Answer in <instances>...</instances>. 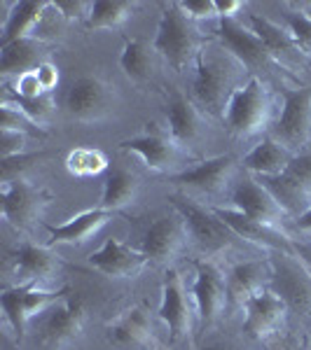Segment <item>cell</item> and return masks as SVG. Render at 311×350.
Wrapping results in <instances>:
<instances>
[{
	"label": "cell",
	"mask_w": 311,
	"mask_h": 350,
	"mask_svg": "<svg viewBox=\"0 0 311 350\" xmlns=\"http://www.w3.org/2000/svg\"><path fill=\"white\" fill-rule=\"evenodd\" d=\"M36 75H38V82H40L42 92L45 94H54V89L59 87V68H56L54 64H49V61H45V64H40L36 68Z\"/></svg>",
	"instance_id": "cell-43"
},
{
	"label": "cell",
	"mask_w": 311,
	"mask_h": 350,
	"mask_svg": "<svg viewBox=\"0 0 311 350\" xmlns=\"http://www.w3.org/2000/svg\"><path fill=\"white\" fill-rule=\"evenodd\" d=\"M87 264L110 280H134L143 273L145 267L150 264V259L140 250H136V247L127 245L124 241L110 236L99 250H94L87 257Z\"/></svg>",
	"instance_id": "cell-19"
},
{
	"label": "cell",
	"mask_w": 311,
	"mask_h": 350,
	"mask_svg": "<svg viewBox=\"0 0 311 350\" xmlns=\"http://www.w3.org/2000/svg\"><path fill=\"white\" fill-rule=\"evenodd\" d=\"M45 42L38 38H24L0 47V75L3 80L19 77L24 72L36 70L38 66L45 64Z\"/></svg>",
	"instance_id": "cell-28"
},
{
	"label": "cell",
	"mask_w": 311,
	"mask_h": 350,
	"mask_svg": "<svg viewBox=\"0 0 311 350\" xmlns=\"http://www.w3.org/2000/svg\"><path fill=\"white\" fill-rule=\"evenodd\" d=\"M33 129H38L36 124H33L24 112H19L14 108L10 100H3V105H0V131H33Z\"/></svg>",
	"instance_id": "cell-37"
},
{
	"label": "cell",
	"mask_w": 311,
	"mask_h": 350,
	"mask_svg": "<svg viewBox=\"0 0 311 350\" xmlns=\"http://www.w3.org/2000/svg\"><path fill=\"white\" fill-rule=\"evenodd\" d=\"M239 70H246L229 52L201 47L195 61L192 80V100L208 117H223L229 96L239 87Z\"/></svg>",
	"instance_id": "cell-1"
},
{
	"label": "cell",
	"mask_w": 311,
	"mask_h": 350,
	"mask_svg": "<svg viewBox=\"0 0 311 350\" xmlns=\"http://www.w3.org/2000/svg\"><path fill=\"white\" fill-rule=\"evenodd\" d=\"M284 105L269 126V135L290 154H299L311 140V87H284Z\"/></svg>",
	"instance_id": "cell-10"
},
{
	"label": "cell",
	"mask_w": 311,
	"mask_h": 350,
	"mask_svg": "<svg viewBox=\"0 0 311 350\" xmlns=\"http://www.w3.org/2000/svg\"><path fill=\"white\" fill-rule=\"evenodd\" d=\"M246 5L241 0H216V10H218V21L220 19H239L241 10Z\"/></svg>",
	"instance_id": "cell-44"
},
{
	"label": "cell",
	"mask_w": 311,
	"mask_h": 350,
	"mask_svg": "<svg viewBox=\"0 0 311 350\" xmlns=\"http://www.w3.org/2000/svg\"><path fill=\"white\" fill-rule=\"evenodd\" d=\"M152 49L176 72L185 70L190 64L195 66L197 54L201 52L199 36H197L195 21L183 14L178 3H164Z\"/></svg>",
	"instance_id": "cell-3"
},
{
	"label": "cell",
	"mask_w": 311,
	"mask_h": 350,
	"mask_svg": "<svg viewBox=\"0 0 311 350\" xmlns=\"http://www.w3.org/2000/svg\"><path fill=\"white\" fill-rule=\"evenodd\" d=\"M49 201H52V194L26 178H16L0 185L3 222L14 231H21V234L31 231L38 224V219H42V213L49 206Z\"/></svg>",
	"instance_id": "cell-11"
},
{
	"label": "cell",
	"mask_w": 311,
	"mask_h": 350,
	"mask_svg": "<svg viewBox=\"0 0 311 350\" xmlns=\"http://www.w3.org/2000/svg\"><path fill=\"white\" fill-rule=\"evenodd\" d=\"M309 350H311V346H309Z\"/></svg>",
	"instance_id": "cell-49"
},
{
	"label": "cell",
	"mask_w": 311,
	"mask_h": 350,
	"mask_svg": "<svg viewBox=\"0 0 311 350\" xmlns=\"http://www.w3.org/2000/svg\"><path fill=\"white\" fill-rule=\"evenodd\" d=\"M284 173L293 175L304 187L311 189V152H299V154L293 157V161L288 163V168Z\"/></svg>",
	"instance_id": "cell-42"
},
{
	"label": "cell",
	"mask_w": 311,
	"mask_h": 350,
	"mask_svg": "<svg viewBox=\"0 0 311 350\" xmlns=\"http://www.w3.org/2000/svg\"><path fill=\"white\" fill-rule=\"evenodd\" d=\"M52 0H14L0 3L3 10V28H0V47L24 38H38L42 19L47 16Z\"/></svg>",
	"instance_id": "cell-23"
},
{
	"label": "cell",
	"mask_w": 311,
	"mask_h": 350,
	"mask_svg": "<svg viewBox=\"0 0 311 350\" xmlns=\"http://www.w3.org/2000/svg\"><path fill=\"white\" fill-rule=\"evenodd\" d=\"M105 338L117 350H152L155 346V323L148 308L134 306L124 308L112 323L105 327Z\"/></svg>",
	"instance_id": "cell-21"
},
{
	"label": "cell",
	"mask_w": 311,
	"mask_h": 350,
	"mask_svg": "<svg viewBox=\"0 0 311 350\" xmlns=\"http://www.w3.org/2000/svg\"><path fill=\"white\" fill-rule=\"evenodd\" d=\"M258 180L269 189V194L279 201V206L284 208L286 215L290 219L299 217L311 206V189L304 187V185L293 178V175L281 173V175L258 178Z\"/></svg>",
	"instance_id": "cell-31"
},
{
	"label": "cell",
	"mask_w": 311,
	"mask_h": 350,
	"mask_svg": "<svg viewBox=\"0 0 311 350\" xmlns=\"http://www.w3.org/2000/svg\"><path fill=\"white\" fill-rule=\"evenodd\" d=\"M271 112H274V103H271L267 82L258 75H251L229 96L220 120L232 138L248 140L260 133H269V126L274 122Z\"/></svg>",
	"instance_id": "cell-2"
},
{
	"label": "cell",
	"mask_w": 311,
	"mask_h": 350,
	"mask_svg": "<svg viewBox=\"0 0 311 350\" xmlns=\"http://www.w3.org/2000/svg\"><path fill=\"white\" fill-rule=\"evenodd\" d=\"M269 287L286 301L290 315L311 323V273L297 252H271Z\"/></svg>",
	"instance_id": "cell-6"
},
{
	"label": "cell",
	"mask_w": 311,
	"mask_h": 350,
	"mask_svg": "<svg viewBox=\"0 0 311 350\" xmlns=\"http://www.w3.org/2000/svg\"><path fill=\"white\" fill-rule=\"evenodd\" d=\"M284 19L295 44L302 49V54L307 56V59H311V14L302 8H293V10H288Z\"/></svg>",
	"instance_id": "cell-36"
},
{
	"label": "cell",
	"mask_w": 311,
	"mask_h": 350,
	"mask_svg": "<svg viewBox=\"0 0 311 350\" xmlns=\"http://www.w3.org/2000/svg\"><path fill=\"white\" fill-rule=\"evenodd\" d=\"M178 8L183 10V14L190 21H206V19H218L216 0H180Z\"/></svg>",
	"instance_id": "cell-39"
},
{
	"label": "cell",
	"mask_w": 311,
	"mask_h": 350,
	"mask_svg": "<svg viewBox=\"0 0 311 350\" xmlns=\"http://www.w3.org/2000/svg\"><path fill=\"white\" fill-rule=\"evenodd\" d=\"M66 171L73 178H96L103 171H108V154L99 148H75L66 157Z\"/></svg>",
	"instance_id": "cell-35"
},
{
	"label": "cell",
	"mask_w": 311,
	"mask_h": 350,
	"mask_svg": "<svg viewBox=\"0 0 311 350\" xmlns=\"http://www.w3.org/2000/svg\"><path fill=\"white\" fill-rule=\"evenodd\" d=\"M239 166L241 163L234 154H218L169 180L178 189V194H185L195 201H213L225 194L229 196Z\"/></svg>",
	"instance_id": "cell-5"
},
{
	"label": "cell",
	"mask_w": 311,
	"mask_h": 350,
	"mask_svg": "<svg viewBox=\"0 0 311 350\" xmlns=\"http://www.w3.org/2000/svg\"><path fill=\"white\" fill-rule=\"evenodd\" d=\"M216 38L220 47L234 56L246 70H269V68L281 66L271 56L267 44L258 38V33L248 24H241L239 19H220L216 26Z\"/></svg>",
	"instance_id": "cell-16"
},
{
	"label": "cell",
	"mask_w": 311,
	"mask_h": 350,
	"mask_svg": "<svg viewBox=\"0 0 311 350\" xmlns=\"http://www.w3.org/2000/svg\"><path fill=\"white\" fill-rule=\"evenodd\" d=\"M157 318L166 325L169 338H171L173 346H190L192 336H195L197 310L192 308V292H188L183 275L173 267L166 269V273H164Z\"/></svg>",
	"instance_id": "cell-9"
},
{
	"label": "cell",
	"mask_w": 311,
	"mask_h": 350,
	"mask_svg": "<svg viewBox=\"0 0 311 350\" xmlns=\"http://www.w3.org/2000/svg\"><path fill=\"white\" fill-rule=\"evenodd\" d=\"M64 108L71 122L84 124V126H99L115 115L117 92L101 75H82L68 87Z\"/></svg>",
	"instance_id": "cell-4"
},
{
	"label": "cell",
	"mask_w": 311,
	"mask_h": 350,
	"mask_svg": "<svg viewBox=\"0 0 311 350\" xmlns=\"http://www.w3.org/2000/svg\"><path fill=\"white\" fill-rule=\"evenodd\" d=\"M227 278V301L229 310H244V306L258 295L260 290L269 287L271 269L269 262L260 259H248V262H236L225 271Z\"/></svg>",
	"instance_id": "cell-25"
},
{
	"label": "cell",
	"mask_w": 311,
	"mask_h": 350,
	"mask_svg": "<svg viewBox=\"0 0 311 350\" xmlns=\"http://www.w3.org/2000/svg\"><path fill=\"white\" fill-rule=\"evenodd\" d=\"M192 267H195V280L190 292L197 310V323L201 329H213L229 310L227 278H225V271L208 257L195 259Z\"/></svg>",
	"instance_id": "cell-8"
},
{
	"label": "cell",
	"mask_w": 311,
	"mask_h": 350,
	"mask_svg": "<svg viewBox=\"0 0 311 350\" xmlns=\"http://www.w3.org/2000/svg\"><path fill=\"white\" fill-rule=\"evenodd\" d=\"M166 133L188 152L206 135V115L190 96L176 94L166 103Z\"/></svg>",
	"instance_id": "cell-24"
},
{
	"label": "cell",
	"mask_w": 311,
	"mask_h": 350,
	"mask_svg": "<svg viewBox=\"0 0 311 350\" xmlns=\"http://www.w3.org/2000/svg\"><path fill=\"white\" fill-rule=\"evenodd\" d=\"M117 217V213L103 211V208H92V211H84L80 215L71 217L64 224H47L49 239L45 245H84L87 241H92L105 224H110Z\"/></svg>",
	"instance_id": "cell-26"
},
{
	"label": "cell",
	"mask_w": 311,
	"mask_h": 350,
	"mask_svg": "<svg viewBox=\"0 0 311 350\" xmlns=\"http://www.w3.org/2000/svg\"><path fill=\"white\" fill-rule=\"evenodd\" d=\"M155 49L150 47L145 40L140 38H129L122 44L120 52V68L129 82L134 84H143L150 80L152 75V66H155Z\"/></svg>",
	"instance_id": "cell-33"
},
{
	"label": "cell",
	"mask_w": 311,
	"mask_h": 350,
	"mask_svg": "<svg viewBox=\"0 0 311 350\" xmlns=\"http://www.w3.org/2000/svg\"><path fill=\"white\" fill-rule=\"evenodd\" d=\"M28 150V133L24 131H0V154L3 159L26 154Z\"/></svg>",
	"instance_id": "cell-40"
},
{
	"label": "cell",
	"mask_w": 311,
	"mask_h": 350,
	"mask_svg": "<svg viewBox=\"0 0 311 350\" xmlns=\"http://www.w3.org/2000/svg\"><path fill=\"white\" fill-rule=\"evenodd\" d=\"M229 206L236 208L244 215L258 219V222L267 224L271 229H286V222L290 217L286 215V211L279 206V201L269 194V189L260 183L253 175H244L241 180H236L234 187L229 191ZM286 234V231H284Z\"/></svg>",
	"instance_id": "cell-17"
},
{
	"label": "cell",
	"mask_w": 311,
	"mask_h": 350,
	"mask_svg": "<svg viewBox=\"0 0 311 350\" xmlns=\"http://www.w3.org/2000/svg\"><path fill=\"white\" fill-rule=\"evenodd\" d=\"M213 211H216V215L232 229V234H234L236 239L246 241L248 245L262 247L267 255H271V252H295V245H293L288 234H284V231L271 229L267 224L239 213L232 206H213Z\"/></svg>",
	"instance_id": "cell-20"
},
{
	"label": "cell",
	"mask_w": 311,
	"mask_h": 350,
	"mask_svg": "<svg viewBox=\"0 0 311 350\" xmlns=\"http://www.w3.org/2000/svg\"><path fill=\"white\" fill-rule=\"evenodd\" d=\"M54 8L64 21L87 24L89 12H92V0H54Z\"/></svg>",
	"instance_id": "cell-38"
},
{
	"label": "cell",
	"mask_w": 311,
	"mask_h": 350,
	"mask_svg": "<svg viewBox=\"0 0 311 350\" xmlns=\"http://www.w3.org/2000/svg\"><path fill=\"white\" fill-rule=\"evenodd\" d=\"M293 222H295L297 231H302V234H311V206L299 217L293 219Z\"/></svg>",
	"instance_id": "cell-45"
},
{
	"label": "cell",
	"mask_w": 311,
	"mask_h": 350,
	"mask_svg": "<svg viewBox=\"0 0 311 350\" xmlns=\"http://www.w3.org/2000/svg\"><path fill=\"white\" fill-rule=\"evenodd\" d=\"M3 100H10L16 110L24 112L28 120L36 124L38 129H42V131H47V129L52 126V122L56 117V100L52 94H42V96H38V98H21V96L5 92Z\"/></svg>",
	"instance_id": "cell-34"
},
{
	"label": "cell",
	"mask_w": 311,
	"mask_h": 350,
	"mask_svg": "<svg viewBox=\"0 0 311 350\" xmlns=\"http://www.w3.org/2000/svg\"><path fill=\"white\" fill-rule=\"evenodd\" d=\"M152 350H162V348H152Z\"/></svg>",
	"instance_id": "cell-48"
},
{
	"label": "cell",
	"mask_w": 311,
	"mask_h": 350,
	"mask_svg": "<svg viewBox=\"0 0 311 350\" xmlns=\"http://www.w3.org/2000/svg\"><path fill=\"white\" fill-rule=\"evenodd\" d=\"M61 267H64V259L49 245H38V243L24 241L12 252V275L16 278L14 285L49 283L61 273Z\"/></svg>",
	"instance_id": "cell-22"
},
{
	"label": "cell",
	"mask_w": 311,
	"mask_h": 350,
	"mask_svg": "<svg viewBox=\"0 0 311 350\" xmlns=\"http://www.w3.org/2000/svg\"><path fill=\"white\" fill-rule=\"evenodd\" d=\"M295 252L299 255V259H302V262L307 264V269H309V273H311V247H302V250L297 247Z\"/></svg>",
	"instance_id": "cell-46"
},
{
	"label": "cell",
	"mask_w": 311,
	"mask_h": 350,
	"mask_svg": "<svg viewBox=\"0 0 311 350\" xmlns=\"http://www.w3.org/2000/svg\"><path fill=\"white\" fill-rule=\"evenodd\" d=\"M262 350H288L284 343H279L276 338H271V341H264L262 343Z\"/></svg>",
	"instance_id": "cell-47"
},
{
	"label": "cell",
	"mask_w": 311,
	"mask_h": 350,
	"mask_svg": "<svg viewBox=\"0 0 311 350\" xmlns=\"http://www.w3.org/2000/svg\"><path fill=\"white\" fill-rule=\"evenodd\" d=\"M71 287H59V290H45L38 283H21V285H5L0 292V306H3L5 325L14 332V336L24 338L26 327L31 320L40 313H47L54 304L64 299Z\"/></svg>",
	"instance_id": "cell-7"
},
{
	"label": "cell",
	"mask_w": 311,
	"mask_h": 350,
	"mask_svg": "<svg viewBox=\"0 0 311 350\" xmlns=\"http://www.w3.org/2000/svg\"><path fill=\"white\" fill-rule=\"evenodd\" d=\"M140 196V178L138 173L129 171V168H117L108 175L103 185V194H101L99 208L110 213H120L124 208H132Z\"/></svg>",
	"instance_id": "cell-30"
},
{
	"label": "cell",
	"mask_w": 311,
	"mask_h": 350,
	"mask_svg": "<svg viewBox=\"0 0 311 350\" xmlns=\"http://www.w3.org/2000/svg\"><path fill=\"white\" fill-rule=\"evenodd\" d=\"M42 154H19V157H12V159H3L0 168H3V183H10V180H16V178H24V171L31 168L36 161H40Z\"/></svg>",
	"instance_id": "cell-41"
},
{
	"label": "cell",
	"mask_w": 311,
	"mask_h": 350,
	"mask_svg": "<svg viewBox=\"0 0 311 350\" xmlns=\"http://www.w3.org/2000/svg\"><path fill=\"white\" fill-rule=\"evenodd\" d=\"M246 24L258 33V38L267 44L271 56H274L281 66H284L286 59H293V56H302V59H307V56L302 54V49L295 44V40H293L290 31H288L286 26H281L279 21H274V19H269V16L256 12V14L248 16Z\"/></svg>",
	"instance_id": "cell-29"
},
{
	"label": "cell",
	"mask_w": 311,
	"mask_h": 350,
	"mask_svg": "<svg viewBox=\"0 0 311 350\" xmlns=\"http://www.w3.org/2000/svg\"><path fill=\"white\" fill-rule=\"evenodd\" d=\"M138 3L129 0H92V12L84 28L87 31H120L132 21Z\"/></svg>",
	"instance_id": "cell-32"
},
{
	"label": "cell",
	"mask_w": 311,
	"mask_h": 350,
	"mask_svg": "<svg viewBox=\"0 0 311 350\" xmlns=\"http://www.w3.org/2000/svg\"><path fill=\"white\" fill-rule=\"evenodd\" d=\"M293 157L295 154H290L284 145L276 143L269 133H264L244 154L241 166H244V171L248 175H253V178H271V175L284 173L288 168V163L293 161Z\"/></svg>",
	"instance_id": "cell-27"
},
{
	"label": "cell",
	"mask_w": 311,
	"mask_h": 350,
	"mask_svg": "<svg viewBox=\"0 0 311 350\" xmlns=\"http://www.w3.org/2000/svg\"><path fill=\"white\" fill-rule=\"evenodd\" d=\"M190 243L192 241H190L188 224L173 211L152 219L148 229H145L143 239H140L138 250L150 259V264L171 269V264L188 250Z\"/></svg>",
	"instance_id": "cell-15"
},
{
	"label": "cell",
	"mask_w": 311,
	"mask_h": 350,
	"mask_svg": "<svg viewBox=\"0 0 311 350\" xmlns=\"http://www.w3.org/2000/svg\"><path fill=\"white\" fill-rule=\"evenodd\" d=\"M288 315L290 310L284 299L271 287H264L244 306V332L260 343L271 341L286 327Z\"/></svg>",
	"instance_id": "cell-18"
},
{
	"label": "cell",
	"mask_w": 311,
	"mask_h": 350,
	"mask_svg": "<svg viewBox=\"0 0 311 350\" xmlns=\"http://www.w3.org/2000/svg\"><path fill=\"white\" fill-rule=\"evenodd\" d=\"M120 150L134 154L148 171L169 175V178L188 171L185 168V157L192 159V152L180 148L166 131H148L143 135H134V138L122 140Z\"/></svg>",
	"instance_id": "cell-14"
},
{
	"label": "cell",
	"mask_w": 311,
	"mask_h": 350,
	"mask_svg": "<svg viewBox=\"0 0 311 350\" xmlns=\"http://www.w3.org/2000/svg\"><path fill=\"white\" fill-rule=\"evenodd\" d=\"M87 304L80 292H68L40 320V343L47 350H66L84 336Z\"/></svg>",
	"instance_id": "cell-12"
},
{
	"label": "cell",
	"mask_w": 311,
	"mask_h": 350,
	"mask_svg": "<svg viewBox=\"0 0 311 350\" xmlns=\"http://www.w3.org/2000/svg\"><path fill=\"white\" fill-rule=\"evenodd\" d=\"M169 201H171L173 211L188 224L190 241L199 245L203 252H218L236 239L227 224L216 215L213 206L195 201L185 194H173Z\"/></svg>",
	"instance_id": "cell-13"
}]
</instances>
